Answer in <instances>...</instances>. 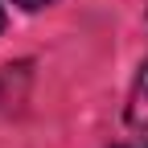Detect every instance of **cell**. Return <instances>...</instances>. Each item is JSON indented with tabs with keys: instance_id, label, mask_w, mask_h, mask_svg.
<instances>
[{
	"instance_id": "obj_3",
	"label": "cell",
	"mask_w": 148,
	"mask_h": 148,
	"mask_svg": "<svg viewBox=\"0 0 148 148\" xmlns=\"http://www.w3.org/2000/svg\"><path fill=\"white\" fill-rule=\"evenodd\" d=\"M0 29H4V8H0Z\"/></svg>"
},
{
	"instance_id": "obj_2",
	"label": "cell",
	"mask_w": 148,
	"mask_h": 148,
	"mask_svg": "<svg viewBox=\"0 0 148 148\" xmlns=\"http://www.w3.org/2000/svg\"><path fill=\"white\" fill-rule=\"evenodd\" d=\"M12 4H21V8H29V12H37V8H45V4H53V0H12Z\"/></svg>"
},
{
	"instance_id": "obj_1",
	"label": "cell",
	"mask_w": 148,
	"mask_h": 148,
	"mask_svg": "<svg viewBox=\"0 0 148 148\" xmlns=\"http://www.w3.org/2000/svg\"><path fill=\"white\" fill-rule=\"evenodd\" d=\"M127 123L148 132V58L140 62V74L132 82V95H127Z\"/></svg>"
}]
</instances>
